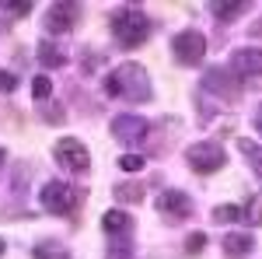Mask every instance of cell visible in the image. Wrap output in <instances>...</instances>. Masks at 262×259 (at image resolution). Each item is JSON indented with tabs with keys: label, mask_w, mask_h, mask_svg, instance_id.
<instances>
[{
	"label": "cell",
	"mask_w": 262,
	"mask_h": 259,
	"mask_svg": "<svg viewBox=\"0 0 262 259\" xmlns=\"http://www.w3.org/2000/svg\"><path fill=\"white\" fill-rule=\"evenodd\" d=\"M105 91L116 95V98L147 102V98H150V74L143 70L140 63H122V67H116V70L108 74Z\"/></svg>",
	"instance_id": "obj_1"
},
{
	"label": "cell",
	"mask_w": 262,
	"mask_h": 259,
	"mask_svg": "<svg viewBox=\"0 0 262 259\" xmlns=\"http://www.w3.org/2000/svg\"><path fill=\"white\" fill-rule=\"evenodd\" d=\"M112 32H116V42L122 49H137L150 35V18L140 7H119L116 18H112Z\"/></svg>",
	"instance_id": "obj_2"
},
{
	"label": "cell",
	"mask_w": 262,
	"mask_h": 259,
	"mask_svg": "<svg viewBox=\"0 0 262 259\" xmlns=\"http://www.w3.org/2000/svg\"><path fill=\"white\" fill-rule=\"evenodd\" d=\"M56 161H60L67 172H74V175H84V172L91 168V154H88V147H84L81 140H74V137L56 140Z\"/></svg>",
	"instance_id": "obj_3"
},
{
	"label": "cell",
	"mask_w": 262,
	"mask_h": 259,
	"mask_svg": "<svg viewBox=\"0 0 262 259\" xmlns=\"http://www.w3.org/2000/svg\"><path fill=\"white\" fill-rule=\"evenodd\" d=\"M185 158H189V165H192L200 175L221 172L224 165H227V154H224L217 144H192V147L185 151Z\"/></svg>",
	"instance_id": "obj_4"
},
{
	"label": "cell",
	"mask_w": 262,
	"mask_h": 259,
	"mask_svg": "<svg viewBox=\"0 0 262 259\" xmlns=\"http://www.w3.org/2000/svg\"><path fill=\"white\" fill-rule=\"evenodd\" d=\"M39 196H42V207H46L49 214H70V210H74V203H77L74 189H70L67 182H46Z\"/></svg>",
	"instance_id": "obj_5"
},
{
	"label": "cell",
	"mask_w": 262,
	"mask_h": 259,
	"mask_svg": "<svg viewBox=\"0 0 262 259\" xmlns=\"http://www.w3.org/2000/svg\"><path fill=\"white\" fill-rule=\"evenodd\" d=\"M175 56H179L185 67H196V63L206 56V35H200L196 28L179 32V35H175Z\"/></svg>",
	"instance_id": "obj_6"
},
{
	"label": "cell",
	"mask_w": 262,
	"mask_h": 259,
	"mask_svg": "<svg viewBox=\"0 0 262 259\" xmlns=\"http://www.w3.org/2000/svg\"><path fill=\"white\" fill-rule=\"evenodd\" d=\"M112 133H116L122 144H140V140L150 133V123L140 119V116H116V119H112Z\"/></svg>",
	"instance_id": "obj_7"
},
{
	"label": "cell",
	"mask_w": 262,
	"mask_h": 259,
	"mask_svg": "<svg viewBox=\"0 0 262 259\" xmlns=\"http://www.w3.org/2000/svg\"><path fill=\"white\" fill-rule=\"evenodd\" d=\"M74 21H77V4H53V7L46 11V32L67 35V32L74 28Z\"/></svg>",
	"instance_id": "obj_8"
},
{
	"label": "cell",
	"mask_w": 262,
	"mask_h": 259,
	"mask_svg": "<svg viewBox=\"0 0 262 259\" xmlns=\"http://www.w3.org/2000/svg\"><path fill=\"white\" fill-rule=\"evenodd\" d=\"M158 210H161L164 217H189L192 214V200L185 196V193H179V189H164L161 196H158Z\"/></svg>",
	"instance_id": "obj_9"
},
{
	"label": "cell",
	"mask_w": 262,
	"mask_h": 259,
	"mask_svg": "<svg viewBox=\"0 0 262 259\" xmlns=\"http://www.w3.org/2000/svg\"><path fill=\"white\" fill-rule=\"evenodd\" d=\"M206 88L213 91V95H221V98H234L238 95V81L231 70H224V67H213L210 74H206Z\"/></svg>",
	"instance_id": "obj_10"
},
{
	"label": "cell",
	"mask_w": 262,
	"mask_h": 259,
	"mask_svg": "<svg viewBox=\"0 0 262 259\" xmlns=\"http://www.w3.org/2000/svg\"><path fill=\"white\" fill-rule=\"evenodd\" d=\"M231 74H262V49H234Z\"/></svg>",
	"instance_id": "obj_11"
},
{
	"label": "cell",
	"mask_w": 262,
	"mask_h": 259,
	"mask_svg": "<svg viewBox=\"0 0 262 259\" xmlns=\"http://www.w3.org/2000/svg\"><path fill=\"white\" fill-rule=\"evenodd\" d=\"M39 60H42V67H63L67 63V49H60L56 39H42L39 42Z\"/></svg>",
	"instance_id": "obj_12"
},
{
	"label": "cell",
	"mask_w": 262,
	"mask_h": 259,
	"mask_svg": "<svg viewBox=\"0 0 262 259\" xmlns=\"http://www.w3.org/2000/svg\"><path fill=\"white\" fill-rule=\"evenodd\" d=\"M206 7L213 11V18H217V21H234V18H238V14L245 11L242 0H234V4H231V0H210Z\"/></svg>",
	"instance_id": "obj_13"
},
{
	"label": "cell",
	"mask_w": 262,
	"mask_h": 259,
	"mask_svg": "<svg viewBox=\"0 0 262 259\" xmlns=\"http://www.w3.org/2000/svg\"><path fill=\"white\" fill-rule=\"evenodd\" d=\"M238 151H242L245 158H248V165H252V172H255V175H259L262 179V147L259 144H255V140H238Z\"/></svg>",
	"instance_id": "obj_14"
},
{
	"label": "cell",
	"mask_w": 262,
	"mask_h": 259,
	"mask_svg": "<svg viewBox=\"0 0 262 259\" xmlns=\"http://www.w3.org/2000/svg\"><path fill=\"white\" fill-rule=\"evenodd\" d=\"M129 224H133V221H129V214H122V210H108V214L101 217V228H105V231H108L112 238H116L119 231H126Z\"/></svg>",
	"instance_id": "obj_15"
},
{
	"label": "cell",
	"mask_w": 262,
	"mask_h": 259,
	"mask_svg": "<svg viewBox=\"0 0 262 259\" xmlns=\"http://www.w3.org/2000/svg\"><path fill=\"white\" fill-rule=\"evenodd\" d=\"M224 252L227 256H245V252H252V235H227L224 238Z\"/></svg>",
	"instance_id": "obj_16"
},
{
	"label": "cell",
	"mask_w": 262,
	"mask_h": 259,
	"mask_svg": "<svg viewBox=\"0 0 262 259\" xmlns=\"http://www.w3.org/2000/svg\"><path fill=\"white\" fill-rule=\"evenodd\" d=\"M32 256L35 259H70V252L63 249L60 242H39V245L32 249Z\"/></svg>",
	"instance_id": "obj_17"
},
{
	"label": "cell",
	"mask_w": 262,
	"mask_h": 259,
	"mask_svg": "<svg viewBox=\"0 0 262 259\" xmlns=\"http://www.w3.org/2000/svg\"><path fill=\"white\" fill-rule=\"evenodd\" d=\"M213 221H217V224H227V221H245V210H242V207H217V210H213Z\"/></svg>",
	"instance_id": "obj_18"
},
{
	"label": "cell",
	"mask_w": 262,
	"mask_h": 259,
	"mask_svg": "<svg viewBox=\"0 0 262 259\" xmlns=\"http://www.w3.org/2000/svg\"><path fill=\"white\" fill-rule=\"evenodd\" d=\"M49 91H53V81L46 77V74H39V77L32 81V95H35V102H46Z\"/></svg>",
	"instance_id": "obj_19"
},
{
	"label": "cell",
	"mask_w": 262,
	"mask_h": 259,
	"mask_svg": "<svg viewBox=\"0 0 262 259\" xmlns=\"http://www.w3.org/2000/svg\"><path fill=\"white\" fill-rule=\"evenodd\" d=\"M119 168H122V172H140L143 158H140V154H126V158H119Z\"/></svg>",
	"instance_id": "obj_20"
},
{
	"label": "cell",
	"mask_w": 262,
	"mask_h": 259,
	"mask_svg": "<svg viewBox=\"0 0 262 259\" xmlns=\"http://www.w3.org/2000/svg\"><path fill=\"white\" fill-rule=\"evenodd\" d=\"M116 196H122V200H140L143 189H140V186H126V189H122V186H119V189H116Z\"/></svg>",
	"instance_id": "obj_21"
},
{
	"label": "cell",
	"mask_w": 262,
	"mask_h": 259,
	"mask_svg": "<svg viewBox=\"0 0 262 259\" xmlns=\"http://www.w3.org/2000/svg\"><path fill=\"white\" fill-rule=\"evenodd\" d=\"M14 84H18V77H14V74L0 70V91H14Z\"/></svg>",
	"instance_id": "obj_22"
},
{
	"label": "cell",
	"mask_w": 262,
	"mask_h": 259,
	"mask_svg": "<svg viewBox=\"0 0 262 259\" xmlns=\"http://www.w3.org/2000/svg\"><path fill=\"white\" fill-rule=\"evenodd\" d=\"M203 245H206V235H200V231H196V235L189 238V252H200Z\"/></svg>",
	"instance_id": "obj_23"
},
{
	"label": "cell",
	"mask_w": 262,
	"mask_h": 259,
	"mask_svg": "<svg viewBox=\"0 0 262 259\" xmlns=\"http://www.w3.org/2000/svg\"><path fill=\"white\" fill-rule=\"evenodd\" d=\"M4 7H7V11H14V14H28V11H32V4H28V0H21V4H4Z\"/></svg>",
	"instance_id": "obj_24"
},
{
	"label": "cell",
	"mask_w": 262,
	"mask_h": 259,
	"mask_svg": "<svg viewBox=\"0 0 262 259\" xmlns=\"http://www.w3.org/2000/svg\"><path fill=\"white\" fill-rule=\"evenodd\" d=\"M255 126H259V133H262V105H259V112H255Z\"/></svg>",
	"instance_id": "obj_25"
},
{
	"label": "cell",
	"mask_w": 262,
	"mask_h": 259,
	"mask_svg": "<svg viewBox=\"0 0 262 259\" xmlns=\"http://www.w3.org/2000/svg\"><path fill=\"white\" fill-rule=\"evenodd\" d=\"M4 252H7V245H4V238H0V256H4Z\"/></svg>",
	"instance_id": "obj_26"
},
{
	"label": "cell",
	"mask_w": 262,
	"mask_h": 259,
	"mask_svg": "<svg viewBox=\"0 0 262 259\" xmlns=\"http://www.w3.org/2000/svg\"><path fill=\"white\" fill-rule=\"evenodd\" d=\"M0 161H4V151H0Z\"/></svg>",
	"instance_id": "obj_27"
},
{
	"label": "cell",
	"mask_w": 262,
	"mask_h": 259,
	"mask_svg": "<svg viewBox=\"0 0 262 259\" xmlns=\"http://www.w3.org/2000/svg\"><path fill=\"white\" fill-rule=\"evenodd\" d=\"M259 32H262V21H259Z\"/></svg>",
	"instance_id": "obj_28"
}]
</instances>
